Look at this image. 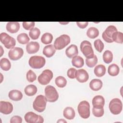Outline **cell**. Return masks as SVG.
Here are the masks:
<instances>
[{
    "mask_svg": "<svg viewBox=\"0 0 123 123\" xmlns=\"http://www.w3.org/2000/svg\"><path fill=\"white\" fill-rule=\"evenodd\" d=\"M46 104L47 99L45 97L40 95L36 98L33 103V107L35 111L41 112L45 110Z\"/></svg>",
    "mask_w": 123,
    "mask_h": 123,
    "instance_id": "6da1fadb",
    "label": "cell"
},
{
    "mask_svg": "<svg viewBox=\"0 0 123 123\" xmlns=\"http://www.w3.org/2000/svg\"><path fill=\"white\" fill-rule=\"evenodd\" d=\"M45 94L47 101L50 102L56 101L59 98V94L56 89L50 85H48L45 87Z\"/></svg>",
    "mask_w": 123,
    "mask_h": 123,
    "instance_id": "7a4b0ae2",
    "label": "cell"
},
{
    "mask_svg": "<svg viewBox=\"0 0 123 123\" xmlns=\"http://www.w3.org/2000/svg\"><path fill=\"white\" fill-rule=\"evenodd\" d=\"M70 37L68 35H62L55 39L54 43V47L56 49H62L70 43Z\"/></svg>",
    "mask_w": 123,
    "mask_h": 123,
    "instance_id": "3957f363",
    "label": "cell"
},
{
    "mask_svg": "<svg viewBox=\"0 0 123 123\" xmlns=\"http://www.w3.org/2000/svg\"><path fill=\"white\" fill-rule=\"evenodd\" d=\"M78 112L80 116L84 118L87 119L90 116V105L88 102L86 100L81 101L77 107Z\"/></svg>",
    "mask_w": 123,
    "mask_h": 123,
    "instance_id": "277c9868",
    "label": "cell"
},
{
    "mask_svg": "<svg viewBox=\"0 0 123 123\" xmlns=\"http://www.w3.org/2000/svg\"><path fill=\"white\" fill-rule=\"evenodd\" d=\"M45 59L40 56H32L29 60V64L31 67L34 69H40L45 64Z\"/></svg>",
    "mask_w": 123,
    "mask_h": 123,
    "instance_id": "5b68a950",
    "label": "cell"
},
{
    "mask_svg": "<svg viewBox=\"0 0 123 123\" xmlns=\"http://www.w3.org/2000/svg\"><path fill=\"white\" fill-rule=\"evenodd\" d=\"M80 49L84 56L87 59L91 58L94 55L91 44L88 41L84 40L81 42Z\"/></svg>",
    "mask_w": 123,
    "mask_h": 123,
    "instance_id": "8992f818",
    "label": "cell"
},
{
    "mask_svg": "<svg viewBox=\"0 0 123 123\" xmlns=\"http://www.w3.org/2000/svg\"><path fill=\"white\" fill-rule=\"evenodd\" d=\"M0 41L4 44L5 47L8 49L13 48L16 44L14 38L4 32L0 34Z\"/></svg>",
    "mask_w": 123,
    "mask_h": 123,
    "instance_id": "52a82bcc",
    "label": "cell"
},
{
    "mask_svg": "<svg viewBox=\"0 0 123 123\" xmlns=\"http://www.w3.org/2000/svg\"><path fill=\"white\" fill-rule=\"evenodd\" d=\"M111 112L114 115L119 114L122 111L123 105L121 100L118 98H113L109 105Z\"/></svg>",
    "mask_w": 123,
    "mask_h": 123,
    "instance_id": "ba28073f",
    "label": "cell"
},
{
    "mask_svg": "<svg viewBox=\"0 0 123 123\" xmlns=\"http://www.w3.org/2000/svg\"><path fill=\"white\" fill-rule=\"evenodd\" d=\"M53 77L52 71L49 69L44 70L38 77V82L42 85H48Z\"/></svg>",
    "mask_w": 123,
    "mask_h": 123,
    "instance_id": "9c48e42d",
    "label": "cell"
},
{
    "mask_svg": "<svg viewBox=\"0 0 123 123\" xmlns=\"http://www.w3.org/2000/svg\"><path fill=\"white\" fill-rule=\"evenodd\" d=\"M117 31V29L115 26L114 25H109L102 34L103 39L108 43L113 42L112 35L114 33Z\"/></svg>",
    "mask_w": 123,
    "mask_h": 123,
    "instance_id": "30bf717a",
    "label": "cell"
},
{
    "mask_svg": "<svg viewBox=\"0 0 123 123\" xmlns=\"http://www.w3.org/2000/svg\"><path fill=\"white\" fill-rule=\"evenodd\" d=\"M25 122L28 123H41L44 122L43 118L42 116L31 111L28 112L25 114Z\"/></svg>",
    "mask_w": 123,
    "mask_h": 123,
    "instance_id": "8fae6325",
    "label": "cell"
},
{
    "mask_svg": "<svg viewBox=\"0 0 123 123\" xmlns=\"http://www.w3.org/2000/svg\"><path fill=\"white\" fill-rule=\"evenodd\" d=\"M23 49L19 47H15L11 49L8 53L9 58L12 60L16 61L20 59L23 55Z\"/></svg>",
    "mask_w": 123,
    "mask_h": 123,
    "instance_id": "7c38bea8",
    "label": "cell"
},
{
    "mask_svg": "<svg viewBox=\"0 0 123 123\" xmlns=\"http://www.w3.org/2000/svg\"><path fill=\"white\" fill-rule=\"evenodd\" d=\"M13 110L12 105L8 101H0V112L4 114L11 113Z\"/></svg>",
    "mask_w": 123,
    "mask_h": 123,
    "instance_id": "4fadbf2b",
    "label": "cell"
},
{
    "mask_svg": "<svg viewBox=\"0 0 123 123\" xmlns=\"http://www.w3.org/2000/svg\"><path fill=\"white\" fill-rule=\"evenodd\" d=\"M75 78L78 82L84 83L88 80L89 78V75L85 69H79L76 71Z\"/></svg>",
    "mask_w": 123,
    "mask_h": 123,
    "instance_id": "5bb4252c",
    "label": "cell"
},
{
    "mask_svg": "<svg viewBox=\"0 0 123 123\" xmlns=\"http://www.w3.org/2000/svg\"><path fill=\"white\" fill-rule=\"evenodd\" d=\"M39 47V44L38 42L31 41L27 43L26 46V50L28 53L33 54L38 51Z\"/></svg>",
    "mask_w": 123,
    "mask_h": 123,
    "instance_id": "9a60e30c",
    "label": "cell"
},
{
    "mask_svg": "<svg viewBox=\"0 0 123 123\" xmlns=\"http://www.w3.org/2000/svg\"><path fill=\"white\" fill-rule=\"evenodd\" d=\"M78 53V50L77 47L74 44L71 45L66 49L65 50V54L69 58H72L75 56H77Z\"/></svg>",
    "mask_w": 123,
    "mask_h": 123,
    "instance_id": "2e32d148",
    "label": "cell"
},
{
    "mask_svg": "<svg viewBox=\"0 0 123 123\" xmlns=\"http://www.w3.org/2000/svg\"><path fill=\"white\" fill-rule=\"evenodd\" d=\"M20 28V24L17 22H10L6 25L7 30L11 33L17 32Z\"/></svg>",
    "mask_w": 123,
    "mask_h": 123,
    "instance_id": "e0dca14e",
    "label": "cell"
},
{
    "mask_svg": "<svg viewBox=\"0 0 123 123\" xmlns=\"http://www.w3.org/2000/svg\"><path fill=\"white\" fill-rule=\"evenodd\" d=\"M9 98L14 101L20 100L23 98L22 92L18 90H12L10 91L8 94Z\"/></svg>",
    "mask_w": 123,
    "mask_h": 123,
    "instance_id": "ac0fdd59",
    "label": "cell"
},
{
    "mask_svg": "<svg viewBox=\"0 0 123 123\" xmlns=\"http://www.w3.org/2000/svg\"><path fill=\"white\" fill-rule=\"evenodd\" d=\"M56 52V49L53 45L46 46L43 50V54L48 58L52 57Z\"/></svg>",
    "mask_w": 123,
    "mask_h": 123,
    "instance_id": "d6986e66",
    "label": "cell"
},
{
    "mask_svg": "<svg viewBox=\"0 0 123 123\" xmlns=\"http://www.w3.org/2000/svg\"><path fill=\"white\" fill-rule=\"evenodd\" d=\"M102 85V82L100 80L94 79L90 81L89 83V87L94 91H98L101 88Z\"/></svg>",
    "mask_w": 123,
    "mask_h": 123,
    "instance_id": "ffe728a7",
    "label": "cell"
},
{
    "mask_svg": "<svg viewBox=\"0 0 123 123\" xmlns=\"http://www.w3.org/2000/svg\"><path fill=\"white\" fill-rule=\"evenodd\" d=\"M75 111L74 109L70 107L65 108L63 111V116L67 119L72 120L75 117Z\"/></svg>",
    "mask_w": 123,
    "mask_h": 123,
    "instance_id": "44dd1931",
    "label": "cell"
},
{
    "mask_svg": "<svg viewBox=\"0 0 123 123\" xmlns=\"http://www.w3.org/2000/svg\"><path fill=\"white\" fill-rule=\"evenodd\" d=\"M95 74L98 77L103 76L106 73V67L102 64H99L97 65L94 70Z\"/></svg>",
    "mask_w": 123,
    "mask_h": 123,
    "instance_id": "7402d4cb",
    "label": "cell"
},
{
    "mask_svg": "<svg viewBox=\"0 0 123 123\" xmlns=\"http://www.w3.org/2000/svg\"><path fill=\"white\" fill-rule=\"evenodd\" d=\"M72 63L73 66L76 68H81L83 66L84 64V61L81 57L77 55L73 58Z\"/></svg>",
    "mask_w": 123,
    "mask_h": 123,
    "instance_id": "603a6c76",
    "label": "cell"
},
{
    "mask_svg": "<svg viewBox=\"0 0 123 123\" xmlns=\"http://www.w3.org/2000/svg\"><path fill=\"white\" fill-rule=\"evenodd\" d=\"M92 113L93 115L96 117H102L104 114L103 106L101 105L93 106Z\"/></svg>",
    "mask_w": 123,
    "mask_h": 123,
    "instance_id": "cb8c5ba5",
    "label": "cell"
},
{
    "mask_svg": "<svg viewBox=\"0 0 123 123\" xmlns=\"http://www.w3.org/2000/svg\"><path fill=\"white\" fill-rule=\"evenodd\" d=\"M120 72V69L118 66L114 63L111 64L108 67V74L112 76L117 75Z\"/></svg>",
    "mask_w": 123,
    "mask_h": 123,
    "instance_id": "d4e9b609",
    "label": "cell"
},
{
    "mask_svg": "<svg viewBox=\"0 0 123 123\" xmlns=\"http://www.w3.org/2000/svg\"><path fill=\"white\" fill-rule=\"evenodd\" d=\"M25 93L28 96H33L37 92V87L34 85L27 86L25 88Z\"/></svg>",
    "mask_w": 123,
    "mask_h": 123,
    "instance_id": "484cf974",
    "label": "cell"
},
{
    "mask_svg": "<svg viewBox=\"0 0 123 123\" xmlns=\"http://www.w3.org/2000/svg\"><path fill=\"white\" fill-rule=\"evenodd\" d=\"M87 36L90 38H95L97 37L99 35V31L98 29L94 27H91L88 29L86 32Z\"/></svg>",
    "mask_w": 123,
    "mask_h": 123,
    "instance_id": "4316f807",
    "label": "cell"
},
{
    "mask_svg": "<svg viewBox=\"0 0 123 123\" xmlns=\"http://www.w3.org/2000/svg\"><path fill=\"white\" fill-rule=\"evenodd\" d=\"M0 66L3 70L8 71L11 67V64L8 59L3 58L0 60Z\"/></svg>",
    "mask_w": 123,
    "mask_h": 123,
    "instance_id": "83f0119b",
    "label": "cell"
},
{
    "mask_svg": "<svg viewBox=\"0 0 123 123\" xmlns=\"http://www.w3.org/2000/svg\"><path fill=\"white\" fill-rule=\"evenodd\" d=\"M92 105L93 106L95 105H101L104 106L105 104V99L104 98L100 95H98L95 96L92 99Z\"/></svg>",
    "mask_w": 123,
    "mask_h": 123,
    "instance_id": "f1b7e54d",
    "label": "cell"
},
{
    "mask_svg": "<svg viewBox=\"0 0 123 123\" xmlns=\"http://www.w3.org/2000/svg\"><path fill=\"white\" fill-rule=\"evenodd\" d=\"M17 39L19 43L22 44H25L28 43L30 38L26 33H23L18 35L17 37Z\"/></svg>",
    "mask_w": 123,
    "mask_h": 123,
    "instance_id": "f546056e",
    "label": "cell"
},
{
    "mask_svg": "<svg viewBox=\"0 0 123 123\" xmlns=\"http://www.w3.org/2000/svg\"><path fill=\"white\" fill-rule=\"evenodd\" d=\"M112 39L113 41L116 43L122 44L123 42V34L121 32H116L112 35Z\"/></svg>",
    "mask_w": 123,
    "mask_h": 123,
    "instance_id": "4dcf8cb0",
    "label": "cell"
},
{
    "mask_svg": "<svg viewBox=\"0 0 123 123\" xmlns=\"http://www.w3.org/2000/svg\"><path fill=\"white\" fill-rule=\"evenodd\" d=\"M53 39V36L49 33H44L41 37V42L44 44H48L50 43Z\"/></svg>",
    "mask_w": 123,
    "mask_h": 123,
    "instance_id": "1f68e13d",
    "label": "cell"
},
{
    "mask_svg": "<svg viewBox=\"0 0 123 123\" xmlns=\"http://www.w3.org/2000/svg\"><path fill=\"white\" fill-rule=\"evenodd\" d=\"M112 59L113 54L112 52L109 50L105 51L103 54V60L104 62L106 63H110L112 62Z\"/></svg>",
    "mask_w": 123,
    "mask_h": 123,
    "instance_id": "d6a6232c",
    "label": "cell"
},
{
    "mask_svg": "<svg viewBox=\"0 0 123 123\" xmlns=\"http://www.w3.org/2000/svg\"><path fill=\"white\" fill-rule=\"evenodd\" d=\"M55 81L57 86L61 88H62L65 86L67 84V81L66 79L62 76H59L56 77Z\"/></svg>",
    "mask_w": 123,
    "mask_h": 123,
    "instance_id": "836d02e7",
    "label": "cell"
},
{
    "mask_svg": "<svg viewBox=\"0 0 123 123\" xmlns=\"http://www.w3.org/2000/svg\"><path fill=\"white\" fill-rule=\"evenodd\" d=\"M40 34V30L37 27L32 28L30 30L29 32V35L30 37L32 39H37Z\"/></svg>",
    "mask_w": 123,
    "mask_h": 123,
    "instance_id": "e575fe53",
    "label": "cell"
},
{
    "mask_svg": "<svg viewBox=\"0 0 123 123\" xmlns=\"http://www.w3.org/2000/svg\"><path fill=\"white\" fill-rule=\"evenodd\" d=\"M98 62V58L96 55H94V56L90 59L86 58V65L90 68L94 67Z\"/></svg>",
    "mask_w": 123,
    "mask_h": 123,
    "instance_id": "d590c367",
    "label": "cell"
},
{
    "mask_svg": "<svg viewBox=\"0 0 123 123\" xmlns=\"http://www.w3.org/2000/svg\"><path fill=\"white\" fill-rule=\"evenodd\" d=\"M94 47H95V49H96V50L99 52H102V51L103 50L104 47L103 43L99 39H96V40H95V41L94 42Z\"/></svg>",
    "mask_w": 123,
    "mask_h": 123,
    "instance_id": "8d00e7d4",
    "label": "cell"
},
{
    "mask_svg": "<svg viewBox=\"0 0 123 123\" xmlns=\"http://www.w3.org/2000/svg\"><path fill=\"white\" fill-rule=\"evenodd\" d=\"M26 79L29 82H33L37 79V75L34 72L31 70H29L26 73Z\"/></svg>",
    "mask_w": 123,
    "mask_h": 123,
    "instance_id": "74e56055",
    "label": "cell"
},
{
    "mask_svg": "<svg viewBox=\"0 0 123 123\" xmlns=\"http://www.w3.org/2000/svg\"><path fill=\"white\" fill-rule=\"evenodd\" d=\"M35 23L34 22H23V26L26 30H31L34 27Z\"/></svg>",
    "mask_w": 123,
    "mask_h": 123,
    "instance_id": "f35d334b",
    "label": "cell"
},
{
    "mask_svg": "<svg viewBox=\"0 0 123 123\" xmlns=\"http://www.w3.org/2000/svg\"><path fill=\"white\" fill-rule=\"evenodd\" d=\"M76 70L74 68H71L67 71V76L68 77L71 79H74L75 78V74Z\"/></svg>",
    "mask_w": 123,
    "mask_h": 123,
    "instance_id": "ab89813d",
    "label": "cell"
},
{
    "mask_svg": "<svg viewBox=\"0 0 123 123\" xmlns=\"http://www.w3.org/2000/svg\"><path fill=\"white\" fill-rule=\"evenodd\" d=\"M22 122V119L20 116H14L11 119V123H21Z\"/></svg>",
    "mask_w": 123,
    "mask_h": 123,
    "instance_id": "60d3db41",
    "label": "cell"
},
{
    "mask_svg": "<svg viewBox=\"0 0 123 123\" xmlns=\"http://www.w3.org/2000/svg\"><path fill=\"white\" fill-rule=\"evenodd\" d=\"M76 24L77 26L81 28H86L88 24V22H77Z\"/></svg>",
    "mask_w": 123,
    "mask_h": 123,
    "instance_id": "b9f144b4",
    "label": "cell"
},
{
    "mask_svg": "<svg viewBox=\"0 0 123 123\" xmlns=\"http://www.w3.org/2000/svg\"><path fill=\"white\" fill-rule=\"evenodd\" d=\"M57 123H67V122L64 119H60L57 121Z\"/></svg>",
    "mask_w": 123,
    "mask_h": 123,
    "instance_id": "7bdbcfd3",
    "label": "cell"
},
{
    "mask_svg": "<svg viewBox=\"0 0 123 123\" xmlns=\"http://www.w3.org/2000/svg\"><path fill=\"white\" fill-rule=\"evenodd\" d=\"M0 49H1V55H0V56H1L2 55V54H3V52H2V51H3V49H2V47L0 46Z\"/></svg>",
    "mask_w": 123,
    "mask_h": 123,
    "instance_id": "ee69618b",
    "label": "cell"
}]
</instances>
